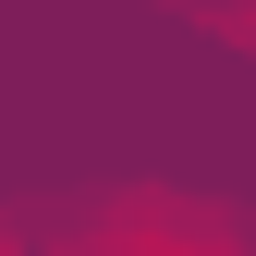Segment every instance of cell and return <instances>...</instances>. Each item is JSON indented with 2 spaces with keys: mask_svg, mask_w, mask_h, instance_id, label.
<instances>
[{
  "mask_svg": "<svg viewBox=\"0 0 256 256\" xmlns=\"http://www.w3.org/2000/svg\"><path fill=\"white\" fill-rule=\"evenodd\" d=\"M49 256H256V232L220 196H98Z\"/></svg>",
  "mask_w": 256,
  "mask_h": 256,
  "instance_id": "cell-1",
  "label": "cell"
},
{
  "mask_svg": "<svg viewBox=\"0 0 256 256\" xmlns=\"http://www.w3.org/2000/svg\"><path fill=\"white\" fill-rule=\"evenodd\" d=\"M0 256H12V244H0Z\"/></svg>",
  "mask_w": 256,
  "mask_h": 256,
  "instance_id": "cell-2",
  "label": "cell"
}]
</instances>
